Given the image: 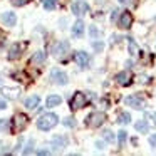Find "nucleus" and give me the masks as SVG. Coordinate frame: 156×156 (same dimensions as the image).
Returning <instances> with one entry per match:
<instances>
[{
	"label": "nucleus",
	"instance_id": "1",
	"mask_svg": "<svg viewBox=\"0 0 156 156\" xmlns=\"http://www.w3.org/2000/svg\"><path fill=\"white\" fill-rule=\"evenodd\" d=\"M59 118L54 114V112H47V114H42L41 118H39L37 121V128L42 129V131H49V129H52L55 124H57Z\"/></svg>",
	"mask_w": 156,
	"mask_h": 156
},
{
	"label": "nucleus",
	"instance_id": "2",
	"mask_svg": "<svg viewBox=\"0 0 156 156\" xmlns=\"http://www.w3.org/2000/svg\"><path fill=\"white\" fill-rule=\"evenodd\" d=\"M29 124V118L25 114H22V112H19V114L14 116V119H12V129H14V133H20L22 129H25Z\"/></svg>",
	"mask_w": 156,
	"mask_h": 156
},
{
	"label": "nucleus",
	"instance_id": "3",
	"mask_svg": "<svg viewBox=\"0 0 156 156\" xmlns=\"http://www.w3.org/2000/svg\"><path fill=\"white\" fill-rule=\"evenodd\" d=\"M104 121H106L104 112H91V114L86 118V124H87L89 128H99Z\"/></svg>",
	"mask_w": 156,
	"mask_h": 156
},
{
	"label": "nucleus",
	"instance_id": "4",
	"mask_svg": "<svg viewBox=\"0 0 156 156\" xmlns=\"http://www.w3.org/2000/svg\"><path fill=\"white\" fill-rule=\"evenodd\" d=\"M87 104V98H86L84 92H76L74 98L71 99V109H82L84 106Z\"/></svg>",
	"mask_w": 156,
	"mask_h": 156
},
{
	"label": "nucleus",
	"instance_id": "5",
	"mask_svg": "<svg viewBox=\"0 0 156 156\" xmlns=\"http://www.w3.org/2000/svg\"><path fill=\"white\" fill-rule=\"evenodd\" d=\"M71 9H72V14H76L77 17H82L84 14H87L89 4H87V2H84V0H76Z\"/></svg>",
	"mask_w": 156,
	"mask_h": 156
},
{
	"label": "nucleus",
	"instance_id": "6",
	"mask_svg": "<svg viewBox=\"0 0 156 156\" xmlns=\"http://www.w3.org/2000/svg\"><path fill=\"white\" fill-rule=\"evenodd\" d=\"M67 51H69V42L62 41V42H59V44L54 45V49H52V54H54L55 57H64V55L67 54Z\"/></svg>",
	"mask_w": 156,
	"mask_h": 156
},
{
	"label": "nucleus",
	"instance_id": "7",
	"mask_svg": "<svg viewBox=\"0 0 156 156\" xmlns=\"http://www.w3.org/2000/svg\"><path fill=\"white\" fill-rule=\"evenodd\" d=\"M74 59H76V62H77L81 67H87V66H89V54H86L84 51L76 52V54H74Z\"/></svg>",
	"mask_w": 156,
	"mask_h": 156
},
{
	"label": "nucleus",
	"instance_id": "8",
	"mask_svg": "<svg viewBox=\"0 0 156 156\" xmlns=\"http://www.w3.org/2000/svg\"><path fill=\"white\" fill-rule=\"evenodd\" d=\"M52 81L55 82V84H67V74H64L62 71H59V69H54L52 71Z\"/></svg>",
	"mask_w": 156,
	"mask_h": 156
},
{
	"label": "nucleus",
	"instance_id": "9",
	"mask_svg": "<svg viewBox=\"0 0 156 156\" xmlns=\"http://www.w3.org/2000/svg\"><path fill=\"white\" fill-rule=\"evenodd\" d=\"M133 24V15L129 12H122L121 17H119V27L121 29H129Z\"/></svg>",
	"mask_w": 156,
	"mask_h": 156
},
{
	"label": "nucleus",
	"instance_id": "10",
	"mask_svg": "<svg viewBox=\"0 0 156 156\" xmlns=\"http://www.w3.org/2000/svg\"><path fill=\"white\" fill-rule=\"evenodd\" d=\"M126 104L131 106V108H134V109H138V111L144 108V102H143L138 96H129V98H126Z\"/></svg>",
	"mask_w": 156,
	"mask_h": 156
},
{
	"label": "nucleus",
	"instance_id": "11",
	"mask_svg": "<svg viewBox=\"0 0 156 156\" xmlns=\"http://www.w3.org/2000/svg\"><path fill=\"white\" fill-rule=\"evenodd\" d=\"M0 20L4 22L5 25L12 27V25H15V22H17V17H15V14H14V12H5V14H2Z\"/></svg>",
	"mask_w": 156,
	"mask_h": 156
},
{
	"label": "nucleus",
	"instance_id": "12",
	"mask_svg": "<svg viewBox=\"0 0 156 156\" xmlns=\"http://www.w3.org/2000/svg\"><path fill=\"white\" fill-rule=\"evenodd\" d=\"M2 94L9 99H17L20 94V89L19 87H2Z\"/></svg>",
	"mask_w": 156,
	"mask_h": 156
},
{
	"label": "nucleus",
	"instance_id": "13",
	"mask_svg": "<svg viewBox=\"0 0 156 156\" xmlns=\"http://www.w3.org/2000/svg\"><path fill=\"white\" fill-rule=\"evenodd\" d=\"M22 49H24V45L14 44V45L10 47V51H9V59H10V61L19 59V57H20V54H22Z\"/></svg>",
	"mask_w": 156,
	"mask_h": 156
},
{
	"label": "nucleus",
	"instance_id": "14",
	"mask_svg": "<svg viewBox=\"0 0 156 156\" xmlns=\"http://www.w3.org/2000/svg\"><path fill=\"white\" fill-rule=\"evenodd\" d=\"M52 146H54V148H64V146H67V138H66V136H62V134H55L54 138H52Z\"/></svg>",
	"mask_w": 156,
	"mask_h": 156
},
{
	"label": "nucleus",
	"instance_id": "15",
	"mask_svg": "<svg viewBox=\"0 0 156 156\" xmlns=\"http://www.w3.org/2000/svg\"><path fill=\"white\" fill-rule=\"evenodd\" d=\"M84 29H86L84 22L77 20L74 25H72V35H74V37H82V35H84Z\"/></svg>",
	"mask_w": 156,
	"mask_h": 156
},
{
	"label": "nucleus",
	"instance_id": "16",
	"mask_svg": "<svg viewBox=\"0 0 156 156\" xmlns=\"http://www.w3.org/2000/svg\"><path fill=\"white\" fill-rule=\"evenodd\" d=\"M116 81H118L121 86H128L129 82H131V72L124 71V72H119V74H116Z\"/></svg>",
	"mask_w": 156,
	"mask_h": 156
},
{
	"label": "nucleus",
	"instance_id": "17",
	"mask_svg": "<svg viewBox=\"0 0 156 156\" xmlns=\"http://www.w3.org/2000/svg\"><path fill=\"white\" fill-rule=\"evenodd\" d=\"M44 61H45V52L39 51V52H35V54L32 55V59H30V64H32V66H39V64H42Z\"/></svg>",
	"mask_w": 156,
	"mask_h": 156
},
{
	"label": "nucleus",
	"instance_id": "18",
	"mask_svg": "<svg viewBox=\"0 0 156 156\" xmlns=\"http://www.w3.org/2000/svg\"><path fill=\"white\" fill-rule=\"evenodd\" d=\"M39 101H41V99H39V96H30L29 99H25V108L30 109V111H32V109H37Z\"/></svg>",
	"mask_w": 156,
	"mask_h": 156
},
{
	"label": "nucleus",
	"instance_id": "19",
	"mask_svg": "<svg viewBox=\"0 0 156 156\" xmlns=\"http://www.w3.org/2000/svg\"><path fill=\"white\" fill-rule=\"evenodd\" d=\"M61 102H62V98H61V96L52 94V96H49V98H47V101H45V106H47V108H54V106H59Z\"/></svg>",
	"mask_w": 156,
	"mask_h": 156
},
{
	"label": "nucleus",
	"instance_id": "20",
	"mask_svg": "<svg viewBox=\"0 0 156 156\" xmlns=\"http://www.w3.org/2000/svg\"><path fill=\"white\" fill-rule=\"evenodd\" d=\"M128 49H129V54H131V57H138V55H139L138 45H136V42L133 41V39H128Z\"/></svg>",
	"mask_w": 156,
	"mask_h": 156
},
{
	"label": "nucleus",
	"instance_id": "21",
	"mask_svg": "<svg viewBox=\"0 0 156 156\" xmlns=\"http://www.w3.org/2000/svg\"><path fill=\"white\" fill-rule=\"evenodd\" d=\"M134 128H136V131H139V133H148V131H149L148 122H146V121H143V119H141V121H138V122H136V124H134Z\"/></svg>",
	"mask_w": 156,
	"mask_h": 156
},
{
	"label": "nucleus",
	"instance_id": "22",
	"mask_svg": "<svg viewBox=\"0 0 156 156\" xmlns=\"http://www.w3.org/2000/svg\"><path fill=\"white\" fill-rule=\"evenodd\" d=\"M101 134H102V138H104L108 143H114L116 141V136H114V133H112L111 129H104Z\"/></svg>",
	"mask_w": 156,
	"mask_h": 156
},
{
	"label": "nucleus",
	"instance_id": "23",
	"mask_svg": "<svg viewBox=\"0 0 156 156\" xmlns=\"http://www.w3.org/2000/svg\"><path fill=\"white\" fill-rule=\"evenodd\" d=\"M129 121H131L129 112H121V114L118 116V122H119V124H128Z\"/></svg>",
	"mask_w": 156,
	"mask_h": 156
},
{
	"label": "nucleus",
	"instance_id": "24",
	"mask_svg": "<svg viewBox=\"0 0 156 156\" xmlns=\"http://www.w3.org/2000/svg\"><path fill=\"white\" fill-rule=\"evenodd\" d=\"M126 139H128V133L126 131H119L118 133V141H119V146H124V143H126Z\"/></svg>",
	"mask_w": 156,
	"mask_h": 156
},
{
	"label": "nucleus",
	"instance_id": "25",
	"mask_svg": "<svg viewBox=\"0 0 156 156\" xmlns=\"http://www.w3.org/2000/svg\"><path fill=\"white\" fill-rule=\"evenodd\" d=\"M42 5H44L47 10H54L55 9V0H42Z\"/></svg>",
	"mask_w": 156,
	"mask_h": 156
},
{
	"label": "nucleus",
	"instance_id": "26",
	"mask_svg": "<svg viewBox=\"0 0 156 156\" xmlns=\"http://www.w3.org/2000/svg\"><path fill=\"white\" fill-rule=\"evenodd\" d=\"M89 35H91V37H98V35H99L98 27H94V25H92V27H89Z\"/></svg>",
	"mask_w": 156,
	"mask_h": 156
},
{
	"label": "nucleus",
	"instance_id": "27",
	"mask_svg": "<svg viewBox=\"0 0 156 156\" xmlns=\"http://www.w3.org/2000/svg\"><path fill=\"white\" fill-rule=\"evenodd\" d=\"M12 4L15 5V7H22V5H25L29 2V0H10Z\"/></svg>",
	"mask_w": 156,
	"mask_h": 156
},
{
	"label": "nucleus",
	"instance_id": "28",
	"mask_svg": "<svg viewBox=\"0 0 156 156\" xmlns=\"http://www.w3.org/2000/svg\"><path fill=\"white\" fill-rule=\"evenodd\" d=\"M64 124L69 126V128H72V126H76V121H74L72 118H66V119H64Z\"/></svg>",
	"mask_w": 156,
	"mask_h": 156
},
{
	"label": "nucleus",
	"instance_id": "29",
	"mask_svg": "<svg viewBox=\"0 0 156 156\" xmlns=\"http://www.w3.org/2000/svg\"><path fill=\"white\" fill-rule=\"evenodd\" d=\"M7 129V119H0V131Z\"/></svg>",
	"mask_w": 156,
	"mask_h": 156
},
{
	"label": "nucleus",
	"instance_id": "30",
	"mask_svg": "<svg viewBox=\"0 0 156 156\" xmlns=\"http://www.w3.org/2000/svg\"><path fill=\"white\" fill-rule=\"evenodd\" d=\"M136 81H138V82H148L149 77H148V76H138V77H136Z\"/></svg>",
	"mask_w": 156,
	"mask_h": 156
},
{
	"label": "nucleus",
	"instance_id": "31",
	"mask_svg": "<svg viewBox=\"0 0 156 156\" xmlns=\"http://www.w3.org/2000/svg\"><path fill=\"white\" fill-rule=\"evenodd\" d=\"M149 144H151V146H156V134H151V136H149Z\"/></svg>",
	"mask_w": 156,
	"mask_h": 156
},
{
	"label": "nucleus",
	"instance_id": "32",
	"mask_svg": "<svg viewBox=\"0 0 156 156\" xmlns=\"http://www.w3.org/2000/svg\"><path fill=\"white\" fill-rule=\"evenodd\" d=\"M92 47H94L96 51H102V44H101V42H94V44H92Z\"/></svg>",
	"mask_w": 156,
	"mask_h": 156
},
{
	"label": "nucleus",
	"instance_id": "33",
	"mask_svg": "<svg viewBox=\"0 0 156 156\" xmlns=\"http://www.w3.org/2000/svg\"><path fill=\"white\" fill-rule=\"evenodd\" d=\"M7 108V104H5V101L4 99H0V109H5Z\"/></svg>",
	"mask_w": 156,
	"mask_h": 156
},
{
	"label": "nucleus",
	"instance_id": "34",
	"mask_svg": "<svg viewBox=\"0 0 156 156\" xmlns=\"http://www.w3.org/2000/svg\"><path fill=\"white\" fill-rule=\"evenodd\" d=\"M37 154H41V156H44V154H49V151H37Z\"/></svg>",
	"mask_w": 156,
	"mask_h": 156
},
{
	"label": "nucleus",
	"instance_id": "35",
	"mask_svg": "<svg viewBox=\"0 0 156 156\" xmlns=\"http://www.w3.org/2000/svg\"><path fill=\"white\" fill-rule=\"evenodd\" d=\"M119 2H121V4H128L129 0H119Z\"/></svg>",
	"mask_w": 156,
	"mask_h": 156
},
{
	"label": "nucleus",
	"instance_id": "36",
	"mask_svg": "<svg viewBox=\"0 0 156 156\" xmlns=\"http://www.w3.org/2000/svg\"><path fill=\"white\" fill-rule=\"evenodd\" d=\"M0 37H2V32H0Z\"/></svg>",
	"mask_w": 156,
	"mask_h": 156
},
{
	"label": "nucleus",
	"instance_id": "37",
	"mask_svg": "<svg viewBox=\"0 0 156 156\" xmlns=\"http://www.w3.org/2000/svg\"><path fill=\"white\" fill-rule=\"evenodd\" d=\"M154 92H156V91H154Z\"/></svg>",
	"mask_w": 156,
	"mask_h": 156
}]
</instances>
